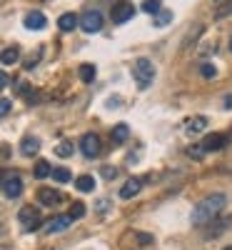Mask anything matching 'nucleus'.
Listing matches in <instances>:
<instances>
[{
    "label": "nucleus",
    "mask_w": 232,
    "mask_h": 250,
    "mask_svg": "<svg viewBox=\"0 0 232 250\" xmlns=\"http://www.w3.org/2000/svg\"><path fill=\"white\" fill-rule=\"evenodd\" d=\"M225 205H227V198H225L222 193H215V195L202 198V200L195 205V210H193V223H195V225L213 223V220L222 213Z\"/></svg>",
    "instance_id": "1"
},
{
    "label": "nucleus",
    "mask_w": 232,
    "mask_h": 250,
    "mask_svg": "<svg viewBox=\"0 0 232 250\" xmlns=\"http://www.w3.org/2000/svg\"><path fill=\"white\" fill-rule=\"evenodd\" d=\"M133 75H135V80H137V88H140V90H147V88L153 85V80H155V65H153V60H150V58L135 60Z\"/></svg>",
    "instance_id": "2"
},
{
    "label": "nucleus",
    "mask_w": 232,
    "mask_h": 250,
    "mask_svg": "<svg viewBox=\"0 0 232 250\" xmlns=\"http://www.w3.org/2000/svg\"><path fill=\"white\" fill-rule=\"evenodd\" d=\"M18 220H20V225H23L25 233H35V230H40V225H43V218H40V210H38L35 205L20 208Z\"/></svg>",
    "instance_id": "3"
},
{
    "label": "nucleus",
    "mask_w": 232,
    "mask_h": 250,
    "mask_svg": "<svg viewBox=\"0 0 232 250\" xmlns=\"http://www.w3.org/2000/svg\"><path fill=\"white\" fill-rule=\"evenodd\" d=\"M0 188H3L5 198H18L23 193V178L15 170H5V173H0Z\"/></svg>",
    "instance_id": "4"
},
{
    "label": "nucleus",
    "mask_w": 232,
    "mask_h": 250,
    "mask_svg": "<svg viewBox=\"0 0 232 250\" xmlns=\"http://www.w3.org/2000/svg\"><path fill=\"white\" fill-rule=\"evenodd\" d=\"M77 25L85 33H100V28H102V13L100 10H85L82 18H77Z\"/></svg>",
    "instance_id": "5"
},
{
    "label": "nucleus",
    "mask_w": 232,
    "mask_h": 250,
    "mask_svg": "<svg viewBox=\"0 0 232 250\" xmlns=\"http://www.w3.org/2000/svg\"><path fill=\"white\" fill-rule=\"evenodd\" d=\"M100 135L97 133H85L80 138V153L85 158H97L100 155Z\"/></svg>",
    "instance_id": "6"
},
{
    "label": "nucleus",
    "mask_w": 232,
    "mask_h": 250,
    "mask_svg": "<svg viewBox=\"0 0 232 250\" xmlns=\"http://www.w3.org/2000/svg\"><path fill=\"white\" fill-rule=\"evenodd\" d=\"M135 15V8L133 3H128V0H120V3L113 5V23H128V20Z\"/></svg>",
    "instance_id": "7"
},
{
    "label": "nucleus",
    "mask_w": 232,
    "mask_h": 250,
    "mask_svg": "<svg viewBox=\"0 0 232 250\" xmlns=\"http://www.w3.org/2000/svg\"><path fill=\"white\" fill-rule=\"evenodd\" d=\"M73 225V218L70 215H55L45 223V233L48 235H55V233H65L68 228Z\"/></svg>",
    "instance_id": "8"
},
{
    "label": "nucleus",
    "mask_w": 232,
    "mask_h": 250,
    "mask_svg": "<svg viewBox=\"0 0 232 250\" xmlns=\"http://www.w3.org/2000/svg\"><path fill=\"white\" fill-rule=\"evenodd\" d=\"M200 145L205 148V153H210V150H222L225 145H230V138L222 135V133H213V135H207Z\"/></svg>",
    "instance_id": "9"
},
{
    "label": "nucleus",
    "mask_w": 232,
    "mask_h": 250,
    "mask_svg": "<svg viewBox=\"0 0 232 250\" xmlns=\"http://www.w3.org/2000/svg\"><path fill=\"white\" fill-rule=\"evenodd\" d=\"M38 200H40V205L53 208V205H58L62 200V193L55 190V188H40V190H38Z\"/></svg>",
    "instance_id": "10"
},
{
    "label": "nucleus",
    "mask_w": 232,
    "mask_h": 250,
    "mask_svg": "<svg viewBox=\"0 0 232 250\" xmlns=\"http://www.w3.org/2000/svg\"><path fill=\"white\" fill-rule=\"evenodd\" d=\"M23 23H25V28H28V30H43V28L48 25V18H45L43 13H40V10H33V13H28V15H25Z\"/></svg>",
    "instance_id": "11"
},
{
    "label": "nucleus",
    "mask_w": 232,
    "mask_h": 250,
    "mask_svg": "<svg viewBox=\"0 0 232 250\" xmlns=\"http://www.w3.org/2000/svg\"><path fill=\"white\" fill-rule=\"evenodd\" d=\"M140 188H142V180H140V178H130L128 183H125V185L120 188V198H122V200L135 198V195L140 193Z\"/></svg>",
    "instance_id": "12"
},
{
    "label": "nucleus",
    "mask_w": 232,
    "mask_h": 250,
    "mask_svg": "<svg viewBox=\"0 0 232 250\" xmlns=\"http://www.w3.org/2000/svg\"><path fill=\"white\" fill-rule=\"evenodd\" d=\"M38 150H40V140L35 135H25L23 143H20V153L25 158H33V155H38Z\"/></svg>",
    "instance_id": "13"
},
{
    "label": "nucleus",
    "mask_w": 232,
    "mask_h": 250,
    "mask_svg": "<svg viewBox=\"0 0 232 250\" xmlns=\"http://www.w3.org/2000/svg\"><path fill=\"white\" fill-rule=\"evenodd\" d=\"M128 138H130V128H128V123H117L115 128H113V133H110V140H113L115 145H122Z\"/></svg>",
    "instance_id": "14"
},
{
    "label": "nucleus",
    "mask_w": 232,
    "mask_h": 250,
    "mask_svg": "<svg viewBox=\"0 0 232 250\" xmlns=\"http://www.w3.org/2000/svg\"><path fill=\"white\" fill-rule=\"evenodd\" d=\"M58 25H60V30H62V33L75 30V28H77V15H75V13H65V15H60Z\"/></svg>",
    "instance_id": "15"
},
{
    "label": "nucleus",
    "mask_w": 232,
    "mask_h": 250,
    "mask_svg": "<svg viewBox=\"0 0 232 250\" xmlns=\"http://www.w3.org/2000/svg\"><path fill=\"white\" fill-rule=\"evenodd\" d=\"M207 123H210V120H207L205 115H197V118H193V120H187V128H185V130H187L190 135L202 133V130L207 128Z\"/></svg>",
    "instance_id": "16"
},
{
    "label": "nucleus",
    "mask_w": 232,
    "mask_h": 250,
    "mask_svg": "<svg viewBox=\"0 0 232 250\" xmlns=\"http://www.w3.org/2000/svg\"><path fill=\"white\" fill-rule=\"evenodd\" d=\"M18 58H20V48L18 45H10V48H5L3 53H0V62H3V65H15Z\"/></svg>",
    "instance_id": "17"
},
{
    "label": "nucleus",
    "mask_w": 232,
    "mask_h": 250,
    "mask_svg": "<svg viewBox=\"0 0 232 250\" xmlns=\"http://www.w3.org/2000/svg\"><path fill=\"white\" fill-rule=\"evenodd\" d=\"M75 188H77L80 193H93L95 190V178L93 175H80L75 180Z\"/></svg>",
    "instance_id": "18"
},
{
    "label": "nucleus",
    "mask_w": 232,
    "mask_h": 250,
    "mask_svg": "<svg viewBox=\"0 0 232 250\" xmlns=\"http://www.w3.org/2000/svg\"><path fill=\"white\" fill-rule=\"evenodd\" d=\"M50 173H53V165H50L48 160H38V163H35V170H33V175H35L38 180H45Z\"/></svg>",
    "instance_id": "19"
},
{
    "label": "nucleus",
    "mask_w": 232,
    "mask_h": 250,
    "mask_svg": "<svg viewBox=\"0 0 232 250\" xmlns=\"http://www.w3.org/2000/svg\"><path fill=\"white\" fill-rule=\"evenodd\" d=\"M77 73H80V80H82V83H93V80H95V73H97V70H95V65H90V62H85V65H80V70H77Z\"/></svg>",
    "instance_id": "20"
},
{
    "label": "nucleus",
    "mask_w": 232,
    "mask_h": 250,
    "mask_svg": "<svg viewBox=\"0 0 232 250\" xmlns=\"http://www.w3.org/2000/svg\"><path fill=\"white\" fill-rule=\"evenodd\" d=\"M73 150H75L73 143H68V140H62L60 145H55V155H58V158H70Z\"/></svg>",
    "instance_id": "21"
},
{
    "label": "nucleus",
    "mask_w": 232,
    "mask_h": 250,
    "mask_svg": "<svg viewBox=\"0 0 232 250\" xmlns=\"http://www.w3.org/2000/svg\"><path fill=\"white\" fill-rule=\"evenodd\" d=\"M142 10H145L147 15H157V13L162 10V3H160V0H145V3H142Z\"/></svg>",
    "instance_id": "22"
},
{
    "label": "nucleus",
    "mask_w": 232,
    "mask_h": 250,
    "mask_svg": "<svg viewBox=\"0 0 232 250\" xmlns=\"http://www.w3.org/2000/svg\"><path fill=\"white\" fill-rule=\"evenodd\" d=\"M58 183H70L73 180V175H70V170L68 168H53V173H50Z\"/></svg>",
    "instance_id": "23"
},
{
    "label": "nucleus",
    "mask_w": 232,
    "mask_h": 250,
    "mask_svg": "<svg viewBox=\"0 0 232 250\" xmlns=\"http://www.w3.org/2000/svg\"><path fill=\"white\" fill-rule=\"evenodd\" d=\"M73 220H77V218H82L85 215V203H73L70 205V213H68Z\"/></svg>",
    "instance_id": "24"
},
{
    "label": "nucleus",
    "mask_w": 232,
    "mask_h": 250,
    "mask_svg": "<svg viewBox=\"0 0 232 250\" xmlns=\"http://www.w3.org/2000/svg\"><path fill=\"white\" fill-rule=\"evenodd\" d=\"M170 20H173V13H170V10H160V13H157V20H155V25L162 28V25L170 23Z\"/></svg>",
    "instance_id": "25"
},
{
    "label": "nucleus",
    "mask_w": 232,
    "mask_h": 250,
    "mask_svg": "<svg viewBox=\"0 0 232 250\" xmlns=\"http://www.w3.org/2000/svg\"><path fill=\"white\" fill-rule=\"evenodd\" d=\"M200 73H202V78H215V75H217V68L213 65V62H202Z\"/></svg>",
    "instance_id": "26"
},
{
    "label": "nucleus",
    "mask_w": 232,
    "mask_h": 250,
    "mask_svg": "<svg viewBox=\"0 0 232 250\" xmlns=\"http://www.w3.org/2000/svg\"><path fill=\"white\" fill-rule=\"evenodd\" d=\"M227 15H232V0H227L222 8L215 10V18H217V20H222V18H227Z\"/></svg>",
    "instance_id": "27"
},
{
    "label": "nucleus",
    "mask_w": 232,
    "mask_h": 250,
    "mask_svg": "<svg viewBox=\"0 0 232 250\" xmlns=\"http://www.w3.org/2000/svg\"><path fill=\"white\" fill-rule=\"evenodd\" d=\"M187 155L195 158V160H200V158L205 155V148H202V145H193V148H187Z\"/></svg>",
    "instance_id": "28"
},
{
    "label": "nucleus",
    "mask_w": 232,
    "mask_h": 250,
    "mask_svg": "<svg viewBox=\"0 0 232 250\" xmlns=\"http://www.w3.org/2000/svg\"><path fill=\"white\" fill-rule=\"evenodd\" d=\"M10 108H13V103H10L8 98H3V100H0V118H5V115L10 113Z\"/></svg>",
    "instance_id": "29"
},
{
    "label": "nucleus",
    "mask_w": 232,
    "mask_h": 250,
    "mask_svg": "<svg viewBox=\"0 0 232 250\" xmlns=\"http://www.w3.org/2000/svg\"><path fill=\"white\" fill-rule=\"evenodd\" d=\"M102 178L105 180H115L117 178V168H102Z\"/></svg>",
    "instance_id": "30"
},
{
    "label": "nucleus",
    "mask_w": 232,
    "mask_h": 250,
    "mask_svg": "<svg viewBox=\"0 0 232 250\" xmlns=\"http://www.w3.org/2000/svg\"><path fill=\"white\" fill-rule=\"evenodd\" d=\"M8 85H10V75L0 70V90H3V88H8Z\"/></svg>",
    "instance_id": "31"
},
{
    "label": "nucleus",
    "mask_w": 232,
    "mask_h": 250,
    "mask_svg": "<svg viewBox=\"0 0 232 250\" xmlns=\"http://www.w3.org/2000/svg\"><path fill=\"white\" fill-rule=\"evenodd\" d=\"M137 240H140V245H150L153 243V235H137Z\"/></svg>",
    "instance_id": "32"
},
{
    "label": "nucleus",
    "mask_w": 232,
    "mask_h": 250,
    "mask_svg": "<svg viewBox=\"0 0 232 250\" xmlns=\"http://www.w3.org/2000/svg\"><path fill=\"white\" fill-rule=\"evenodd\" d=\"M108 205H110L108 200H100V203H97V210H100V213H105V210H108Z\"/></svg>",
    "instance_id": "33"
},
{
    "label": "nucleus",
    "mask_w": 232,
    "mask_h": 250,
    "mask_svg": "<svg viewBox=\"0 0 232 250\" xmlns=\"http://www.w3.org/2000/svg\"><path fill=\"white\" fill-rule=\"evenodd\" d=\"M230 50H232V38H230Z\"/></svg>",
    "instance_id": "34"
},
{
    "label": "nucleus",
    "mask_w": 232,
    "mask_h": 250,
    "mask_svg": "<svg viewBox=\"0 0 232 250\" xmlns=\"http://www.w3.org/2000/svg\"><path fill=\"white\" fill-rule=\"evenodd\" d=\"M225 250H232V245H230V248H225Z\"/></svg>",
    "instance_id": "35"
}]
</instances>
